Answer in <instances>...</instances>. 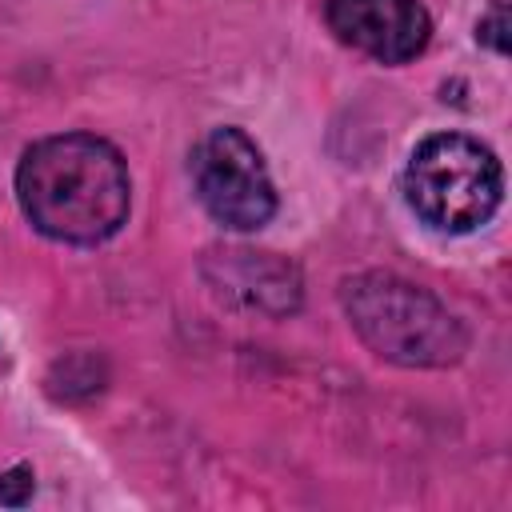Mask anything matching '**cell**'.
Returning a JSON list of instances; mask_svg holds the SVG:
<instances>
[{"label": "cell", "mask_w": 512, "mask_h": 512, "mask_svg": "<svg viewBox=\"0 0 512 512\" xmlns=\"http://www.w3.org/2000/svg\"><path fill=\"white\" fill-rule=\"evenodd\" d=\"M16 200L36 232L60 244H100L128 220L132 180L116 144L92 132H60L20 156Z\"/></svg>", "instance_id": "cell-1"}, {"label": "cell", "mask_w": 512, "mask_h": 512, "mask_svg": "<svg viewBox=\"0 0 512 512\" xmlns=\"http://www.w3.org/2000/svg\"><path fill=\"white\" fill-rule=\"evenodd\" d=\"M340 304L360 340L384 360L408 368H436L456 364L468 348L460 320L432 292L392 272H360L344 280Z\"/></svg>", "instance_id": "cell-2"}, {"label": "cell", "mask_w": 512, "mask_h": 512, "mask_svg": "<svg viewBox=\"0 0 512 512\" xmlns=\"http://www.w3.org/2000/svg\"><path fill=\"white\" fill-rule=\"evenodd\" d=\"M500 188V160L464 132H436L420 140L404 168V196L436 232L480 228L496 212Z\"/></svg>", "instance_id": "cell-3"}, {"label": "cell", "mask_w": 512, "mask_h": 512, "mask_svg": "<svg viewBox=\"0 0 512 512\" xmlns=\"http://www.w3.org/2000/svg\"><path fill=\"white\" fill-rule=\"evenodd\" d=\"M192 184L204 204V212L232 228V232H256L276 212V188L264 168L260 148L240 128H212L192 148Z\"/></svg>", "instance_id": "cell-4"}, {"label": "cell", "mask_w": 512, "mask_h": 512, "mask_svg": "<svg viewBox=\"0 0 512 512\" xmlns=\"http://www.w3.org/2000/svg\"><path fill=\"white\" fill-rule=\"evenodd\" d=\"M324 20L340 44L380 64L420 56L432 36V20L420 0H328Z\"/></svg>", "instance_id": "cell-5"}, {"label": "cell", "mask_w": 512, "mask_h": 512, "mask_svg": "<svg viewBox=\"0 0 512 512\" xmlns=\"http://www.w3.org/2000/svg\"><path fill=\"white\" fill-rule=\"evenodd\" d=\"M476 36H480L492 52H508V16H504V0H496V4L488 8V16L480 20Z\"/></svg>", "instance_id": "cell-6"}, {"label": "cell", "mask_w": 512, "mask_h": 512, "mask_svg": "<svg viewBox=\"0 0 512 512\" xmlns=\"http://www.w3.org/2000/svg\"><path fill=\"white\" fill-rule=\"evenodd\" d=\"M32 492V468L16 464L12 472L0 476V504H24Z\"/></svg>", "instance_id": "cell-7"}]
</instances>
